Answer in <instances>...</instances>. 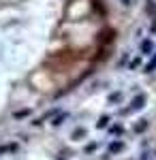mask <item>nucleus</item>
I'll return each instance as SVG.
<instances>
[{
  "instance_id": "obj_1",
  "label": "nucleus",
  "mask_w": 156,
  "mask_h": 160,
  "mask_svg": "<svg viewBox=\"0 0 156 160\" xmlns=\"http://www.w3.org/2000/svg\"><path fill=\"white\" fill-rule=\"evenodd\" d=\"M145 100H148V96L139 92V94H137V96L131 100V107H128V109H131V111H141V109L145 107Z\"/></svg>"
},
{
  "instance_id": "obj_2",
  "label": "nucleus",
  "mask_w": 156,
  "mask_h": 160,
  "mask_svg": "<svg viewBox=\"0 0 156 160\" xmlns=\"http://www.w3.org/2000/svg\"><path fill=\"white\" fill-rule=\"evenodd\" d=\"M154 38H145V41H141L139 43V49H141V53L143 56H152V51H154Z\"/></svg>"
},
{
  "instance_id": "obj_3",
  "label": "nucleus",
  "mask_w": 156,
  "mask_h": 160,
  "mask_svg": "<svg viewBox=\"0 0 156 160\" xmlns=\"http://www.w3.org/2000/svg\"><path fill=\"white\" fill-rule=\"evenodd\" d=\"M64 120H69V113H58V115L51 120V126H54V128H58V126L64 124Z\"/></svg>"
},
{
  "instance_id": "obj_4",
  "label": "nucleus",
  "mask_w": 156,
  "mask_h": 160,
  "mask_svg": "<svg viewBox=\"0 0 156 160\" xmlns=\"http://www.w3.org/2000/svg\"><path fill=\"white\" fill-rule=\"evenodd\" d=\"M148 126H150V122H148V120H139V122L135 124V135L145 132V130H148Z\"/></svg>"
},
{
  "instance_id": "obj_5",
  "label": "nucleus",
  "mask_w": 156,
  "mask_h": 160,
  "mask_svg": "<svg viewBox=\"0 0 156 160\" xmlns=\"http://www.w3.org/2000/svg\"><path fill=\"white\" fill-rule=\"evenodd\" d=\"M124 149V141H111L109 143V154H118Z\"/></svg>"
},
{
  "instance_id": "obj_6",
  "label": "nucleus",
  "mask_w": 156,
  "mask_h": 160,
  "mask_svg": "<svg viewBox=\"0 0 156 160\" xmlns=\"http://www.w3.org/2000/svg\"><path fill=\"white\" fill-rule=\"evenodd\" d=\"M109 132H111V135H113V137H122V135H124V132H126V128H124L122 124H113V126L109 128Z\"/></svg>"
},
{
  "instance_id": "obj_7",
  "label": "nucleus",
  "mask_w": 156,
  "mask_h": 160,
  "mask_svg": "<svg viewBox=\"0 0 156 160\" xmlns=\"http://www.w3.org/2000/svg\"><path fill=\"white\" fill-rule=\"evenodd\" d=\"M122 98H124V94H122V92H111V94H109V102H111V105H116V102H118V105H120L122 102Z\"/></svg>"
},
{
  "instance_id": "obj_8",
  "label": "nucleus",
  "mask_w": 156,
  "mask_h": 160,
  "mask_svg": "<svg viewBox=\"0 0 156 160\" xmlns=\"http://www.w3.org/2000/svg\"><path fill=\"white\" fill-rule=\"evenodd\" d=\"M109 120H111L109 115H101V118H98V122H96V128H98V130L107 128V126H109Z\"/></svg>"
},
{
  "instance_id": "obj_9",
  "label": "nucleus",
  "mask_w": 156,
  "mask_h": 160,
  "mask_svg": "<svg viewBox=\"0 0 156 160\" xmlns=\"http://www.w3.org/2000/svg\"><path fill=\"white\" fill-rule=\"evenodd\" d=\"M156 71V53H154V58L145 64V68H143V73H154Z\"/></svg>"
},
{
  "instance_id": "obj_10",
  "label": "nucleus",
  "mask_w": 156,
  "mask_h": 160,
  "mask_svg": "<svg viewBox=\"0 0 156 160\" xmlns=\"http://www.w3.org/2000/svg\"><path fill=\"white\" fill-rule=\"evenodd\" d=\"M28 115H30V109H22V111H15V113H13L15 120H24V118H28Z\"/></svg>"
},
{
  "instance_id": "obj_11",
  "label": "nucleus",
  "mask_w": 156,
  "mask_h": 160,
  "mask_svg": "<svg viewBox=\"0 0 156 160\" xmlns=\"http://www.w3.org/2000/svg\"><path fill=\"white\" fill-rule=\"evenodd\" d=\"M86 137V128H77L75 132H73V141H81Z\"/></svg>"
},
{
  "instance_id": "obj_12",
  "label": "nucleus",
  "mask_w": 156,
  "mask_h": 160,
  "mask_svg": "<svg viewBox=\"0 0 156 160\" xmlns=\"http://www.w3.org/2000/svg\"><path fill=\"white\" fill-rule=\"evenodd\" d=\"M4 152H17V143H9V145H0V154Z\"/></svg>"
},
{
  "instance_id": "obj_13",
  "label": "nucleus",
  "mask_w": 156,
  "mask_h": 160,
  "mask_svg": "<svg viewBox=\"0 0 156 160\" xmlns=\"http://www.w3.org/2000/svg\"><path fill=\"white\" fill-rule=\"evenodd\" d=\"M139 66H141V58H133V60H131V64H128V68H131V71L139 68Z\"/></svg>"
},
{
  "instance_id": "obj_14",
  "label": "nucleus",
  "mask_w": 156,
  "mask_h": 160,
  "mask_svg": "<svg viewBox=\"0 0 156 160\" xmlns=\"http://www.w3.org/2000/svg\"><path fill=\"white\" fill-rule=\"evenodd\" d=\"M118 113H120L122 118H124V115H128V113H133V111L128 109V107H124V109H120V111H118Z\"/></svg>"
},
{
  "instance_id": "obj_15",
  "label": "nucleus",
  "mask_w": 156,
  "mask_h": 160,
  "mask_svg": "<svg viewBox=\"0 0 156 160\" xmlns=\"http://www.w3.org/2000/svg\"><path fill=\"white\" fill-rule=\"evenodd\" d=\"M94 149H96V143H90V145L86 148V154H90V152H94Z\"/></svg>"
},
{
  "instance_id": "obj_16",
  "label": "nucleus",
  "mask_w": 156,
  "mask_h": 160,
  "mask_svg": "<svg viewBox=\"0 0 156 160\" xmlns=\"http://www.w3.org/2000/svg\"><path fill=\"white\" fill-rule=\"evenodd\" d=\"M150 34H156V22H154V26L150 28Z\"/></svg>"
},
{
  "instance_id": "obj_17",
  "label": "nucleus",
  "mask_w": 156,
  "mask_h": 160,
  "mask_svg": "<svg viewBox=\"0 0 156 160\" xmlns=\"http://www.w3.org/2000/svg\"><path fill=\"white\" fill-rule=\"evenodd\" d=\"M122 2H124V4H131V0H122Z\"/></svg>"
}]
</instances>
